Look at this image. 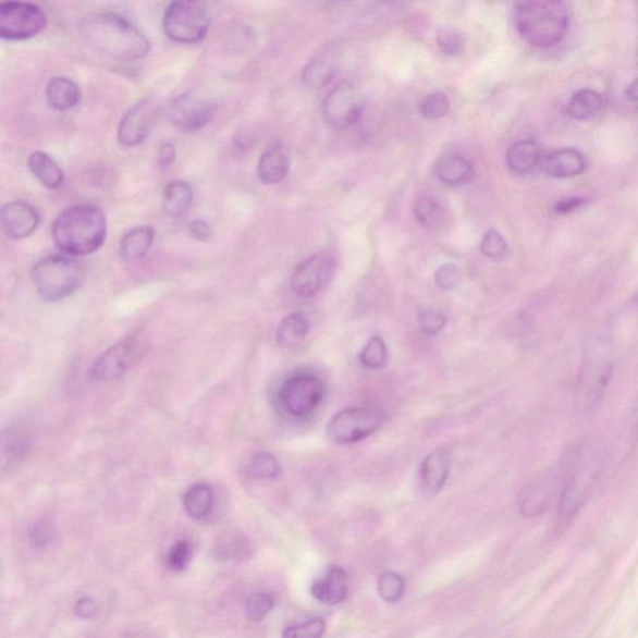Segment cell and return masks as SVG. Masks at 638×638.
Returning a JSON list of instances; mask_svg holds the SVG:
<instances>
[{
    "label": "cell",
    "mask_w": 638,
    "mask_h": 638,
    "mask_svg": "<svg viewBox=\"0 0 638 638\" xmlns=\"http://www.w3.org/2000/svg\"><path fill=\"white\" fill-rule=\"evenodd\" d=\"M81 34L93 50L118 62H133L145 58L150 51V42L143 32L116 13L88 16L81 25Z\"/></svg>",
    "instance_id": "1"
},
{
    "label": "cell",
    "mask_w": 638,
    "mask_h": 638,
    "mask_svg": "<svg viewBox=\"0 0 638 638\" xmlns=\"http://www.w3.org/2000/svg\"><path fill=\"white\" fill-rule=\"evenodd\" d=\"M108 222L98 207L77 205L60 212L51 228L56 246L71 257L97 253L106 243Z\"/></svg>",
    "instance_id": "2"
},
{
    "label": "cell",
    "mask_w": 638,
    "mask_h": 638,
    "mask_svg": "<svg viewBox=\"0 0 638 638\" xmlns=\"http://www.w3.org/2000/svg\"><path fill=\"white\" fill-rule=\"evenodd\" d=\"M568 24V8L559 0H531L516 5V29L532 47L557 46L566 37Z\"/></svg>",
    "instance_id": "3"
},
{
    "label": "cell",
    "mask_w": 638,
    "mask_h": 638,
    "mask_svg": "<svg viewBox=\"0 0 638 638\" xmlns=\"http://www.w3.org/2000/svg\"><path fill=\"white\" fill-rule=\"evenodd\" d=\"M32 280L41 298L62 300L83 286L85 269L71 256L51 255L34 266Z\"/></svg>",
    "instance_id": "4"
},
{
    "label": "cell",
    "mask_w": 638,
    "mask_h": 638,
    "mask_svg": "<svg viewBox=\"0 0 638 638\" xmlns=\"http://www.w3.org/2000/svg\"><path fill=\"white\" fill-rule=\"evenodd\" d=\"M209 7L198 0L172 2L163 13L162 29L167 37L180 45H197L209 33Z\"/></svg>",
    "instance_id": "5"
},
{
    "label": "cell",
    "mask_w": 638,
    "mask_h": 638,
    "mask_svg": "<svg viewBox=\"0 0 638 638\" xmlns=\"http://www.w3.org/2000/svg\"><path fill=\"white\" fill-rule=\"evenodd\" d=\"M323 398V381L314 373L292 376L283 382L279 391L281 407L295 418L310 416Z\"/></svg>",
    "instance_id": "6"
},
{
    "label": "cell",
    "mask_w": 638,
    "mask_h": 638,
    "mask_svg": "<svg viewBox=\"0 0 638 638\" xmlns=\"http://www.w3.org/2000/svg\"><path fill=\"white\" fill-rule=\"evenodd\" d=\"M383 422L381 410L351 408L335 414L327 427V437L335 444H353L375 434Z\"/></svg>",
    "instance_id": "7"
},
{
    "label": "cell",
    "mask_w": 638,
    "mask_h": 638,
    "mask_svg": "<svg viewBox=\"0 0 638 638\" xmlns=\"http://www.w3.org/2000/svg\"><path fill=\"white\" fill-rule=\"evenodd\" d=\"M146 353L145 342L133 335L122 342H118L113 347L95 359L89 375L94 381L111 382L123 377L128 369L139 364Z\"/></svg>",
    "instance_id": "8"
},
{
    "label": "cell",
    "mask_w": 638,
    "mask_h": 638,
    "mask_svg": "<svg viewBox=\"0 0 638 638\" xmlns=\"http://www.w3.org/2000/svg\"><path fill=\"white\" fill-rule=\"evenodd\" d=\"M47 15L40 7L25 2L0 4V37L4 40H27L47 27Z\"/></svg>",
    "instance_id": "9"
},
{
    "label": "cell",
    "mask_w": 638,
    "mask_h": 638,
    "mask_svg": "<svg viewBox=\"0 0 638 638\" xmlns=\"http://www.w3.org/2000/svg\"><path fill=\"white\" fill-rule=\"evenodd\" d=\"M365 113V97L355 84L343 82L327 95L323 116L332 127L343 131L359 122Z\"/></svg>",
    "instance_id": "10"
},
{
    "label": "cell",
    "mask_w": 638,
    "mask_h": 638,
    "mask_svg": "<svg viewBox=\"0 0 638 638\" xmlns=\"http://www.w3.org/2000/svg\"><path fill=\"white\" fill-rule=\"evenodd\" d=\"M338 261L330 253H318L300 262L291 278V287L300 297H314L329 286L334 278Z\"/></svg>",
    "instance_id": "11"
},
{
    "label": "cell",
    "mask_w": 638,
    "mask_h": 638,
    "mask_svg": "<svg viewBox=\"0 0 638 638\" xmlns=\"http://www.w3.org/2000/svg\"><path fill=\"white\" fill-rule=\"evenodd\" d=\"M217 109V103L186 93L170 103L168 113L180 132L195 133L211 122Z\"/></svg>",
    "instance_id": "12"
},
{
    "label": "cell",
    "mask_w": 638,
    "mask_h": 638,
    "mask_svg": "<svg viewBox=\"0 0 638 638\" xmlns=\"http://www.w3.org/2000/svg\"><path fill=\"white\" fill-rule=\"evenodd\" d=\"M160 115L159 103L145 99L127 111L118 128V142L125 148L140 145L152 133Z\"/></svg>",
    "instance_id": "13"
},
{
    "label": "cell",
    "mask_w": 638,
    "mask_h": 638,
    "mask_svg": "<svg viewBox=\"0 0 638 638\" xmlns=\"http://www.w3.org/2000/svg\"><path fill=\"white\" fill-rule=\"evenodd\" d=\"M611 375L612 361L608 351L603 347L593 349L588 365L584 366L580 381L586 405H593L598 402L610 382Z\"/></svg>",
    "instance_id": "14"
},
{
    "label": "cell",
    "mask_w": 638,
    "mask_h": 638,
    "mask_svg": "<svg viewBox=\"0 0 638 638\" xmlns=\"http://www.w3.org/2000/svg\"><path fill=\"white\" fill-rule=\"evenodd\" d=\"M40 218L36 207L24 201H13L3 206L2 226L8 237L22 240L29 237L39 226Z\"/></svg>",
    "instance_id": "15"
},
{
    "label": "cell",
    "mask_w": 638,
    "mask_h": 638,
    "mask_svg": "<svg viewBox=\"0 0 638 638\" xmlns=\"http://www.w3.org/2000/svg\"><path fill=\"white\" fill-rule=\"evenodd\" d=\"M312 597L326 605L334 606L346 600L348 594L347 573L340 566L330 567L310 588Z\"/></svg>",
    "instance_id": "16"
},
{
    "label": "cell",
    "mask_w": 638,
    "mask_h": 638,
    "mask_svg": "<svg viewBox=\"0 0 638 638\" xmlns=\"http://www.w3.org/2000/svg\"><path fill=\"white\" fill-rule=\"evenodd\" d=\"M451 471V454L441 447L428 454L420 465L422 488L430 494H437L444 487Z\"/></svg>",
    "instance_id": "17"
},
{
    "label": "cell",
    "mask_w": 638,
    "mask_h": 638,
    "mask_svg": "<svg viewBox=\"0 0 638 638\" xmlns=\"http://www.w3.org/2000/svg\"><path fill=\"white\" fill-rule=\"evenodd\" d=\"M588 167L584 155L576 149L565 148L550 152L542 161V170L550 177L567 179L582 174Z\"/></svg>",
    "instance_id": "18"
},
{
    "label": "cell",
    "mask_w": 638,
    "mask_h": 638,
    "mask_svg": "<svg viewBox=\"0 0 638 638\" xmlns=\"http://www.w3.org/2000/svg\"><path fill=\"white\" fill-rule=\"evenodd\" d=\"M289 157L281 145H273L267 149L258 161L257 177L265 185L282 183L289 172Z\"/></svg>",
    "instance_id": "19"
},
{
    "label": "cell",
    "mask_w": 638,
    "mask_h": 638,
    "mask_svg": "<svg viewBox=\"0 0 638 638\" xmlns=\"http://www.w3.org/2000/svg\"><path fill=\"white\" fill-rule=\"evenodd\" d=\"M437 175L444 184L458 186L469 183L474 176L471 162L459 154H445L438 160Z\"/></svg>",
    "instance_id": "20"
},
{
    "label": "cell",
    "mask_w": 638,
    "mask_h": 638,
    "mask_svg": "<svg viewBox=\"0 0 638 638\" xmlns=\"http://www.w3.org/2000/svg\"><path fill=\"white\" fill-rule=\"evenodd\" d=\"M194 193L192 186L184 181H174L163 189L162 209L169 218L180 219L192 209Z\"/></svg>",
    "instance_id": "21"
},
{
    "label": "cell",
    "mask_w": 638,
    "mask_h": 638,
    "mask_svg": "<svg viewBox=\"0 0 638 638\" xmlns=\"http://www.w3.org/2000/svg\"><path fill=\"white\" fill-rule=\"evenodd\" d=\"M46 95L49 106L59 111L71 110L81 100L79 86L64 76H57L50 79Z\"/></svg>",
    "instance_id": "22"
},
{
    "label": "cell",
    "mask_w": 638,
    "mask_h": 638,
    "mask_svg": "<svg viewBox=\"0 0 638 638\" xmlns=\"http://www.w3.org/2000/svg\"><path fill=\"white\" fill-rule=\"evenodd\" d=\"M155 240V230L151 226H137L127 231L120 241V256L125 261L142 260L149 254Z\"/></svg>",
    "instance_id": "23"
},
{
    "label": "cell",
    "mask_w": 638,
    "mask_h": 638,
    "mask_svg": "<svg viewBox=\"0 0 638 638\" xmlns=\"http://www.w3.org/2000/svg\"><path fill=\"white\" fill-rule=\"evenodd\" d=\"M540 160L539 146L531 140L517 142L506 152L507 167L516 174H528L539 165Z\"/></svg>",
    "instance_id": "24"
},
{
    "label": "cell",
    "mask_w": 638,
    "mask_h": 638,
    "mask_svg": "<svg viewBox=\"0 0 638 638\" xmlns=\"http://www.w3.org/2000/svg\"><path fill=\"white\" fill-rule=\"evenodd\" d=\"M309 333V323L302 314H291L284 317L275 332V340L281 347L293 349L305 342Z\"/></svg>",
    "instance_id": "25"
},
{
    "label": "cell",
    "mask_w": 638,
    "mask_h": 638,
    "mask_svg": "<svg viewBox=\"0 0 638 638\" xmlns=\"http://www.w3.org/2000/svg\"><path fill=\"white\" fill-rule=\"evenodd\" d=\"M28 168L32 174L50 189H56L63 184V170L46 152H33L28 159Z\"/></svg>",
    "instance_id": "26"
},
{
    "label": "cell",
    "mask_w": 638,
    "mask_h": 638,
    "mask_svg": "<svg viewBox=\"0 0 638 638\" xmlns=\"http://www.w3.org/2000/svg\"><path fill=\"white\" fill-rule=\"evenodd\" d=\"M213 505L214 493L209 486L196 484L189 488L184 495L185 511L195 520H203L209 516Z\"/></svg>",
    "instance_id": "27"
},
{
    "label": "cell",
    "mask_w": 638,
    "mask_h": 638,
    "mask_svg": "<svg viewBox=\"0 0 638 638\" xmlns=\"http://www.w3.org/2000/svg\"><path fill=\"white\" fill-rule=\"evenodd\" d=\"M601 95L592 89L577 90L567 103V114L579 122H586L599 113Z\"/></svg>",
    "instance_id": "28"
},
{
    "label": "cell",
    "mask_w": 638,
    "mask_h": 638,
    "mask_svg": "<svg viewBox=\"0 0 638 638\" xmlns=\"http://www.w3.org/2000/svg\"><path fill=\"white\" fill-rule=\"evenodd\" d=\"M334 75V66L330 59L326 57H317L307 64L304 74H302V83L308 89L318 90L324 88Z\"/></svg>",
    "instance_id": "29"
},
{
    "label": "cell",
    "mask_w": 638,
    "mask_h": 638,
    "mask_svg": "<svg viewBox=\"0 0 638 638\" xmlns=\"http://www.w3.org/2000/svg\"><path fill=\"white\" fill-rule=\"evenodd\" d=\"M278 458L271 453L261 452L253 456L246 465V476L255 480H271L280 476Z\"/></svg>",
    "instance_id": "30"
},
{
    "label": "cell",
    "mask_w": 638,
    "mask_h": 638,
    "mask_svg": "<svg viewBox=\"0 0 638 638\" xmlns=\"http://www.w3.org/2000/svg\"><path fill=\"white\" fill-rule=\"evenodd\" d=\"M388 348L385 342L381 338H373L369 340L366 347L360 353L361 365L369 369L383 368L388 361Z\"/></svg>",
    "instance_id": "31"
},
{
    "label": "cell",
    "mask_w": 638,
    "mask_h": 638,
    "mask_svg": "<svg viewBox=\"0 0 638 638\" xmlns=\"http://www.w3.org/2000/svg\"><path fill=\"white\" fill-rule=\"evenodd\" d=\"M405 591V581L400 574L383 573L378 579V592L385 602H396Z\"/></svg>",
    "instance_id": "32"
},
{
    "label": "cell",
    "mask_w": 638,
    "mask_h": 638,
    "mask_svg": "<svg viewBox=\"0 0 638 638\" xmlns=\"http://www.w3.org/2000/svg\"><path fill=\"white\" fill-rule=\"evenodd\" d=\"M326 633V621L315 617L284 628L282 638H322Z\"/></svg>",
    "instance_id": "33"
},
{
    "label": "cell",
    "mask_w": 638,
    "mask_h": 638,
    "mask_svg": "<svg viewBox=\"0 0 638 638\" xmlns=\"http://www.w3.org/2000/svg\"><path fill=\"white\" fill-rule=\"evenodd\" d=\"M414 213L422 226L433 228L442 218V207L432 197L421 196L414 206Z\"/></svg>",
    "instance_id": "34"
},
{
    "label": "cell",
    "mask_w": 638,
    "mask_h": 638,
    "mask_svg": "<svg viewBox=\"0 0 638 638\" xmlns=\"http://www.w3.org/2000/svg\"><path fill=\"white\" fill-rule=\"evenodd\" d=\"M437 42L439 48L446 56H458L465 48L464 34L452 27H442L437 32Z\"/></svg>",
    "instance_id": "35"
},
{
    "label": "cell",
    "mask_w": 638,
    "mask_h": 638,
    "mask_svg": "<svg viewBox=\"0 0 638 638\" xmlns=\"http://www.w3.org/2000/svg\"><path fill=\"white\" fill-rule=\"evenodd\" d=\"M274 600L270 593L256 592L245 603L246 616L251 621H261L270 614Z\"/></svg>",
    "instance_id": "36"
},
{
    "label": "cell",
    "mask_w": 638,
    "mask_h": 638,
    "mask_svg": "<svg viewBox=\"0 0 638 638\" xmlns=\"http://www.w3.org/2000/svg\"><path fill=\"white\" fill-rule=\"evenodd\" d=\"M193 550L188 541H177L169 551L167 563L171 572H184L192 562Z\"/></svg>",
    "instance_id": "37"
},
{
    "label": "cell",
    "mask_w": 638,
    "mask_h": 638,
    "mask_svg": "<svg viewBox=\"0 0 638 638\" xmlns=\"http://www.w3.org/2000/svg\"><path fill=\"white\" fill-rule=\"evenodd\" d=\"M420 114L427 119H441L450 111V101L442 93L430 94L420 103Z\"/></svg>",
    "instance_id": "38"
},
{
    "label": "cell",
    "mask_w": 638,
    "mask_h": 638,
    "mask_svg": "<svg viewBox=\"0 0 638 638\" xmlns=\"http://www.w3.org/2000/svg\"><path fill=\"white\" fill-rule=\"evenodd\" d=\"M480 251L489 258H494V260L503 257L506 253L505 238L495 230L488 231L481 240Z\"/></svg>",
    "instance_id": "39"
},
{
    "label": "cell",
    "mask_w": 638,
    "mask_h": 638,
    "mask_svg": "<svg viewBox=\"0 0 638 638\" xmlns=\"http://www.w3.org/2000/svg\"><path fill=\"white\" fill-rule=\"evenodd\" d=\"M418 321L422 332L434 335L444 329L446 318L435 309L425 308L420 310Z\"/></svg>",
    "instance_id": "40"
},
{
    "label": "cell",
    "mask_w": 638,
    "mask_h": 638,
    "mask_svg": "<svg viewBox=\"0 0 638 638\" xmlns=\"http://www.w3.org/2000/svg\"><path fill=\"white\" fill-rule=\"evenodd\" d=\"M435 283L439 289L453 290L458 286L462 280V271L458 266L454 263H446L439 267L434 274Z\"/></svg>",
    "instance_id": "41"
},
{
    "label": "cell",
    "mask_w": 638,
    "mask_h": 638,
    "mask_svg": "<svg viewBox=\"0 0 638 638\" xmlns=\"http://www.w3.org/2000/svg\"><path fill=\"white\" fill-rule=\"evenodd\" d=\"M54 525L49 520H39L32 526L29 542L34 548H45L54 538Z\"/></svg>",
    "instance_id": "42"
},
{
    "label": "cell",
    "mask_w": 638,
    "mask_h": 638,
    "mask_svg": "<svg viewBox=\"0 0 638 638\" xmlns=\"http://www.w3.org/2000/svg\"><path fill=\"white\" fill-rule=\"evenodd\" d=\"M98 606L89 598L81 599L75 603V614L81 618L88 619L97 615Z\"/></svg>",
    "instance_id": "43"
},
{
    "label": "cell",
    "mask_w": 638,
    "mask_h": 638,
    "mask_svg": "<svg viewBox=\"0 0 638 638\" xmlns=\"http://www.w3.org/2000/svg\"><path fill=\"white\" fill-rule=\"evenodd\" d=\"M176 159V149L175 146L172 145L171 143H165L161 145V148L159 149V165L162 169H167L169 167L172 165V163H174Z\"/></svg>",
    "instance_id": "44"
},
{
    "label": "cell",
    "mask_w": 638,
    "mask_h": 638,
    "mask_svg": "<svg viewBox=\"0 0 638 638\" xmlns=\"http://www.w3.org/2000/svg\"><path fill=\"white\" fill-rule=\"evenodd\" d=\"M189 234L197 241H206L211 237V229L209 223L203 220H195L189 223Z\"/></svg>",
    "instance_id": "45"
},
{
    "label": "cell",
    "mask_w": 638,
    "mask_h": 638,
    "mask_svg": "<svg viewBox=\"0 0 638 638\" xmlns=\"http://www.w3.org/2000/svg\"><path fill=\"white\" fill-rule=\"evenodd\" d=\"M585 203V198L581 197L565 198V200L559 201L556 204L555 211L557 213H568L575 211L576 209H580Z\"/></svg>",
    "instance_id": "46"
},
{
    "label": "cell",
    "mask_w": 638,
    "mask_h": 638,
    "mask_svg": "<svg viewBox=\"0 0 638 638\" xmlns=\"http://www.w3.org/2000/svg\"><path fill=\"white\" fill-rule=\"evenodd\" d=\"M626 98L629 101H638V76L631 84L627 86Z\"/></svg>",
    "instance_id": "47"
},
{
    "label": "cell",
    "mask_w": 638,
    "mask_h": 638,
    "mask_svg": "<svg viewBox=\"0 0 638 638\" xmlns=\"http://www.w3.org/2000/svg\"><path fill=\"white\" fill-rule=\"evenodd\" d=\"M634 435L638 439V402L636 404V409L634 413Z\"/></svg>",
    "instance_id": "48"
},
{
    "label": "cell",
    "mask_w": 638,
    "mask_h": 638,
    "mask_svg": "<svg viewBox=\"0 0 638 638\" xmlns=\"http://www.w3.org/2000/svg\"><path fill=\"white\" fill-rule=\"evenodd\" d=\"M636 305L638 306V295H637V297H636Z\"/></svg>",
    "instance_id": "49"
}]
</instances>
